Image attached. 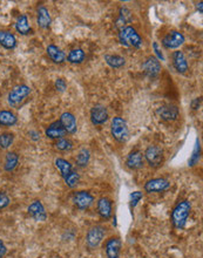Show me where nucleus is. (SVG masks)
<instances>
[{"mask_svg": "<svg viewBox=\"0 0 203 258\" xmlns=\"http://www.w3.org/2000/svg\"><path fill=\"white\" fill-rule=\"evenodd\" d=\"M192 212V203L190 201L183 200L174 207L172 211V224L175 229L182 230L186 227L188 217Z\"/></svg>", "mask_w": 203, "mask_h": 258, "instance_id": "obj_1", "label": "nucleus"}, {"mask_svg": "<svg viewBox=\"0 0 203 258\" xmlns=\"http://www.w3.org/2000/svg\"><path fill=\"white\" fill-rule=\"evenodd\" d=\"M119 43L125 47H133V48H141L143 45L142 38L137 33L133 26H125L119 29Z\"/></svg>", "mask_w": 203, "mask_h": 258, "instance_id": "obj_2", "label": "nucleus"}, {"mask_svg": "<svg viewBox=\"0 0 203 258\" xmlns=\"http://www.w3.org/2000/svg\"><path fill=\"white\" fill-rule=\"evenodd\" d=\"M110 134L115 141L125 143L129 139V128L124 117H114L110 122Z\"/></svg>", "mask_w": 203, "mask_h": 258, "instance_id": "obj_3", "label": "nucleus"}, {"mask_svg": "<svg viewBox=\"0 0 203 258\" xmlns=\"http://www.w3.org/2000/svg\"><path fill=\"white\" fill-rule=\"evenodd\" d=\"M29 94H31V87L27 85H18L11 90L7 95V102L12 108H19L25 102Z\"/></svg>", "mask_w": 203, "mask_h": 258, "instance_id": "obj_4", "label": "nucleus"}, {"mask_svg": "<svg viewBox=\"0 0 203 258\" xmlns=\"http://www.w3.org/2000/svg\"><path fill=\"white\" fill-rule=\"evenodd\" d=\"M145 161L148 163L151 168H160L165 162V153L163 149L156 144H151L146 148L145 153H143Z\"/></svg>", "mask_w": 203, "mask_h": 258, "instance_id": "obj_5", "label": "nucleus"}, {"mask_svg": "<svg viewBox=\"0 0 203 258\" xmlns=\"http://www.w3.org/2000/svg\"><path fill=\"white\" fill-rule=\"evenodd\" d=\"M107 234V228L103 225H93L89 228L86 235V243L89 249H97L102 243Z\"/></svg>", "mask_w": 203, "mask_h": 258, "instance_id": "obj_6", "label": "nucleus"}, {"mask_svg": "<svg viewBox=\"0 0 203 258\" xmlns=\"http://www.w3.org/2000/svg\"><path fill=\"white\" fill-rule=\"evenodd\" d=\"M72 201H73V204L76 207V209L87 210L93 206L94 197L89 191L79 190L74 192L73 196H72Z\"/></svg>", "mask_w": 203, "mask_h": 258, "instance_id": "obj_7", "label": "nucleus"}, {"mask_svg": "<svg viewBox=\"0 0 203 258\" xmlns=\"http://www.w3.org/2000/svg\"><path fill=\"white\" fill-rule=\"evenodd\" d=\"M145 191L148 194L153 192H163L170 188V181L165 177H155V179L148 180L143 186Z\"/></svg>", "mask_w": 203, "mask_h": 258, "instance_id": "obj_8", "label": "nucleus"}, {"mask_svg": "<svg viewBox=\"0 0 203 258\" xmlns=\"http://www.w3.org/2000/svg\"><path fill=\"white\" fill-rule=\"evenodd\" d=\"M184 41H186V39H184V35L181 32L170 31L169 33H167L163 37L161 44L166 49H176L183 45Z\"/></svg>", "mask_w": 203, "mask_h": 258, "instance_id": "obj_9", "label": "nucleus"}, {"mask_svg": "<svg viewBox=\"0 0 203 258\" xmlns=\"http://www.w3.org/2000/svg\"><path fill=\"white\" fill-rule=\"evenodd\" d=\"M142 70L146 75L149 76V78H156L161 73L162 67H161L159 59L151 55L147 56V58L145 59V61L142 62Z\"/></svg>", "mask_w": 203, "mask_h": 258, "instance_id": "obj_10", "label": "nucleus"}, {"mask_svg": "<svg viewBox=\"0 0 203 258\" xmlns=\"http://www.w3.org/2000/svg\"><path fill=\"white\" fill-rule=\"evenodd\" d=\"M103 249L107 258H121V239L118 236L109 237Z\"/></svg>", "mask_w": 203, "mask_h": 258, "instance_id": "obj_11", "label": "nucleus"}, {"mask_svg": "<svg viewBox=\"0 0 203 258\" xmlns=\"http://www.w3.org/2000/svg\"><path fill=\"white\" fill-rule=\"evenodd\" d=\"M156 113L161 117V120L166 121V122H173V121L178 120L180 111H178V106L172 105V103H167V105H163L160 108H157Z\"/></svg>", "mask_w": 203, "mask_h": 258, "instance_id": "obj_12", "label": "nucleus"}, {"mask_svg": "<svg viewBox=\"0 0 203 258\" xmlns=\"http://www.w3.org/2000/svg\"><path fill=\"white\" fill-rule=\"evenodd\" d=\"M108 111L102 105H97L91 109V121L94 126H102L108 121Z\"/></svg>", "mask_w": 203, "mask_h": 258, "instance_id": "obj_13", "label": "nucleus"}, {"mask_svg": "<svg viewBox=\"0 0 203 258\" xmlns=\"http://www.w3.org/2000/svg\"><path fill=\"white\" fill-rule=\"evenodd\" d=\"M27 212L28 215L37 222H44L46 221L47 218L46 209H45L44 204L41 203V201L39 200H34L33 202L29 204L27 208Z\"/></svg>", "mask_w": 203, "mask_h": 258, "instance_id": "obj_14", "label": "nucleus"}, {"mask_svg": "<svg viewBox=\"0 0 203 258\" xmlns=\"http://www.w3.org/2000/svg\"><path fill=\"white\" fill-rule=\"evenodd\" d=\"M59 122H60L65 132H66V134H76V133L77 130L76 117H74V114H72L71 112L62 113Z\"/></svg>", "mask_w": 203, "mask_h": 258, "instance_id": "obj_15", "label": "nucleus"}, {"mask_svg": "<svg viewBox=\"0 0 203 258\" xmlns=\"http://www.w3.org/2000/svg\"><path fill=\"white\" fill-rule=\"evenodd\" d=\"M126 165L130 170H140L145 165V157L139 149H134L127 155Z\"/></svg>", "mask_w": 203, "mask_h": 258, "instance_id": "obj_16", "label": "nucleus"}, {"mask_svg": "<svg viewBox=\"0 0 203 258\" xmlns=\"http://www.w3.org/2000/svg\"><path fill=\"white\" fill-rule=\"evenodd\" d=\"M172 64L174 66L175 70L180 74H186L189 70L187 58L182 51H175L172 54Z\"/></svg>", "mask_w": 203, "mask_h": 258, "instance_id": "obj_17", "label": "nucleus"}, {"mask_svg": "<svg viewBox=\"0 0 203 258\" xmlns=\"http://www.w3.org/2000/svg\"><path fill=\"white\" fill-rule=\"evenodd\" d=\"M97 209H98V213H99L101 218L108 221V219L112 217L113 204L112 201H110L108 197H100L99 200H98Z\"/></svg>", "mask_w": 203, "mask_h": 258, "instance_id": "obj_18", "label": "nucleus"}, {"mask_svg": "<svg viewBox=\"0 0 203 258\" xmlns=\"http://www.w3.org/2000/svg\"><path fill=\"white\" fill-rule=\"evenodd\" d=\"M52 23V18L49 10L44 5H40L37 7V23L41 29H49Z\"/></svg>", "mask_w": 203, "mask_h": 258, "instance_id": "obj_19", "label": "nucleus"}, {"mask_svg": "<svg viewBox=\"0 0 203 258\" xmlns=\"http://www.w3.org/2000/svg\"><path fill=\"white\" fill-rule=\"evenodd\" d=\"M45 135H46L49 139H51V140L56 141L59 140V139L65 138L66 132H65L64 128H62V126L59 121H54V122L51 123L46 128V130H45Z\"/></svg>", "mask_w": 203, "mask_h": 258, "instance_id": "obj_20", "label": "nucleus"}, {"mask_svg": "<svg viewBox=\"0 0 203 258\" xmlns=\"http://www.w3.org/2000/svg\"><path fill=\"white\" fill-rule=\"evenodd\" d=\"M46 54L54 64H64L66 61V54L62 51L60 47L55 45H49L46 48Z\"/></svg>", "mask_w": 203, "mask_h": 258, "instance_id": "obj_21", "label": "nucleus"}, {"mask_svg": "<svg viewBox=\"0 0 203 258\" xmlns=\"http://www.w3.org/2000/svg\"><path fill=\"white\" fill-rule=\"evenodd\" d=\"M18 122L17 115L12 111L7 109H1L0 111V127L2 128H10V127L16 126Z\"/></svg>", "mask_w": 203, "mask_h": 258, "instance_id": "obj_22", "label": "nucleus"}, {"mask_svg": "<svg viewBox=\"0 0 203 258\" xmlns=\"http://www.w3.org/2000/svg\"><path fill=\"white\" fill-rule=\"evenodd\" d=\"M0 46L5 49H14L17 47V38L11 31H0Z\"/></svg>", "mask_w": 203, "mask_h": 258, "instance_id": "obj_23", "label": "nucleus"}, {"mask_svg": "<svg viewBox=\"0 0 203 258\" xmlns=\"http://www.w3.org/2000/svg\"><path fill=\"white\" fill-rule=\"evenodd\" d=\"M14 27H16V31L18 33H20L22 35H28L32 33L31 25H29L28 18L26 14H22V16L18 17L17 22L14 23Z\"/></svg>", "mask_w": 203, "mask_h": 258, "instance_id": "obj_24", "label": "nucleus"}, {"mask_svg": "<svg viewBox=\"0 0 203 258\" xmlns=\"http://www.w3.org/2000/svg\"><path fill=\"white\" fill-rule=\"evenodd\" d=\"M19 164V155L16 152H8L5 156L4 161V169L7 173H12L16 170V168Z\"/></svg>", "mask_w": 203, "mask_h": 258, "instance_id": "obj_25", "label": "nucleus"}, {"mask_svg": "<svg viewBox=\"0 0 203 258\" xmlns=\"http://www.w3.org/2000/svg\"><path fill=\"white\" fill-rule=\"evenodd\" d=\"M85 59H86V53L82 48L72 49L66 56V60L72 65H81L82 62L85 61Z\"/></svg>", "mask_w": 203, "mask_h": 258, "instance_id": "obj_26", "label": "nucleus"}, {"mask_svg": "<svg viewBox=\"0 0 203 258\" xmlns=\"http://www.w3.org/2000/svg\"><path fill=\"white\" fill-rule=\"evenodd\" d=\"M104 61L112 68H122L126 65V59L119 54H106L104 55Z\"/></svg>", "mask_w": 203, "mask_h": 258, "instance_id": "obj_27", "label": "nucleus"}, {"mask_svg": "<svg viewBox=\"0 0 203 258\" xmlns=\"http://www.w3.org/2000/svg\"><path fill=\"white\" fill-rule=\"evenodd\" d=\"M54 165L56 167V169L59 170V173H60L62 179H65V177H66L67 175L70 174L72 170H73V165L71 164V162L67 161V160H65V159H61V157H58V159H55Z\"/></svg>", "mask_w": 203, "mask_h": 258, "instance_id": "obj_28", "label": "nucleus"}, {"mask_svg": "<svg viewBox=\"0 0 203 258\" xmlns=\"http://www.w3.org/2000/svg\"><path fill=\"white\" fill-rule=\"evenodd\" d=\"M53 146H54V149L58 150V152L66 153V152H71V150L73 149L74 143L71 139L62 138V139H59V140H56L54 143H53Z\"/></svg>", "mask_w": 203, "mask_h": 258, "instance_id": "obj_29", "label": "nucleus"}, {"mask_svg": "<svg viewBox=\"0 0 203 258\" xmlns=\"http://www.w3.org/2000/svg\"><path fill=\"white\" fill-rule=\"evenodd\" d=\"M89 160H91V152L87 148H82L76 157V163L79 168H85L88 165Z\"/></svg>", "mask_w": 203, "mask_h": 258, "instance_id": "obj_30", "label": "nucleus"}, {"mask_svg": "<svg viewBox=\"0 0 203 258\" xmlns=\"http://www.w3.org/2000/svg\"><path fill=\"white\" fill-rule=\"evenodd\" d=\"M14 139H16V136H14L13 133L11 132L0 133V149H4V150L8 149V148L13 144Z\"/></svg>", "mask_w": 203, "mask_h": 258, "instance_id": "obj_31", "label": "nucleus"}, {"mask_svg": "<svg viewBox=\"0 0 203 258\" xmlns=\"http://www.w3.org/2000/svg\"><path fill=\"white\" fill-rule=\"evenodd\" d=\"M64 180H65V183H66V186L68 187V188L73 189V188H76L77 185H79L80 175L76 170H74L73 169V170H72L71 173L68 174Z\"/></svg>", "mask_w": 203, "mask_h": 258, "instance_id": "obj_32", "label": "nucleus"}, {"mask_svg": "<svg viewBox=\"0 0 203 258\" xmlns=\"http://www.w3.org/2000/svg\"><path fill=\"white\" fill-rule=\"evenodd\" d=\"M128 22H130V12L128 11L127 8H121L118 20H116V26L120 27L121 29L122 27H125V25H126Z\"/></svg>", "mask_w": 203, "mask_h": 258, "instance_id": "obj_33", "label": "nucleus"}, {"mask_svg": "<svg viewBox=\"0 0 203 258\" xmlns=\"http://www.w3.org/2000/svg\"><path fill=\"white\" fill-rule=\"evenodd\" d=\"M200 154H201V146H200V141L196 140V144L195 148H194L193 155L190 156L189 161H188V164H189L190 167H194L195 164H198L200 161Z\"/></svg>", "mask_w": 203, "mask_h": 258, "instance_id": "obj_34", "label": "nucleus"}, {"mask_svg": "<svg viewBox=\"0 0 203 258\" xmlns=\"http://www.w3.org/2000/svg\"><path fill=\"white\" fill-rule=\"evenodd\" d=\"M11 204V198L4 191H0V211L4 210Z\"/></svg>", "mask_w": 203, "mask_h": 258, "instance_id": "obj_35", "label": "nucleus"}, {"mask_svg": "<svg viewBox=\"0 0 203 258\" xmlns=\"http://www.w3.org/2000/svg\"><path fill=\"white\" fill-rule=\"evenodd\" d=\"M143 197V192L141 191H134L130 194V206L132 208H135L137 206V203L142 200Z\"/></svg>", "mask_w": 203, "mask_h": 258, "instance_id": "obj_36", "label": "nucleus"}, {"mask_svg": "<svg viewBox=\"0 0 203 258\" xmlns=\"http://www.w3.org/2000/svg\"><path fill=\"white\" fill-rule=\"evenodd\" d=\"M55 87L59 92H65V90H66V87H67L66 81H65V80L61 79V78L56 79L55 80Z\"/></svg>", "mask_w": 203, "mask_h": 258, "instance_id": "obj_37", "label": "nucleus"}, {"mask_svg": "<svg viewBox=\"0 0 203 258\" xmlns=\"http://www.w3.org/2000/svg\"><path fill=\"white\" fill-rule=\"evenodd\" d=\"M153 49H154V52H155V54L157 55V58L161 59V60H165V56H163V53L161 52V49H160V47H159V44L156 43V41H154L153 43Z\"/></svg>", "mask_w": 203, "mask_h": 258, "instance_id": "obj_38", "label": "nucleus"}, {"mask_svg": "<svg viewBox=\"0 0 203 258\" xmlns=\"http://www.w3.org/2000/svg\"><path fill=\"white\" fill-rule=\"evenodd\" d=\"M6 254H7V247L5 245L4 241L0 239V258H5Z\"/></svg>", "mask_w": 203, "mask_h": 258, "instance_id": "obj_39", "label": "nucleus"}, {"mask_svg": "<svg viewBox=\"0 0 203 258\" xmlns=\"http://www.w3.org/2000/svg\"><path fill=\"white\" fill-rule=\"evenodd\" d=\"M28 135L31 136V139L33 141H39V140H40V134H39L38 132H35V130H31V132L28 133Z\"/></svg>", "mask_w": 203, "mask_h": 258, "instance_id": "obj_40", "label": "nucleus"}, {"mask_svg": "<svg viewBox=\"0 0 203 258\" xmlns=\"http://www.w3.org/2000/svg\"><path fill=\"white\" fill-rule=\"evenodd\" d=\"M202 5H203V4H202L201 1H200L199 4L196 5V8H198V11L200 12V13H202V12H203V6H202Z\"/></svg>", "mask_w": 203, "mask_h": 258, "instance_id": "obj_41", "label": "nucleus"}]
</instances>
